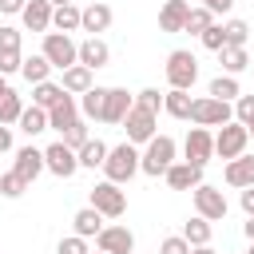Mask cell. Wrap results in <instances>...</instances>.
<instances>
[{"mask_svg":"<svg viewBox=\"0 0 254 254\" xmlns=\"http://www.w3.org/2000/svg\"><path fill=\"white\" fill-rule=\"evenodd\" d=\"M175 139L171 135H151L147 143H143V151H139V171L143 175H151V179H159L171 163H175Z\"/></svg>","mask_w":254,"mask_h":254,"instance_id":"1","label":"cell"},{"mask_svg":"<svg viewBox=\"0 0 254 254\" xmlns=\"http://www.w3.org/2000/svg\"><path fill=\"white\" fill-rule=\"evenodd\" d=\"M103 175L119 187H127L135 175H139V147L135 143H119V147H107V159H103Z\"/></svg>","mask_w":254,"mask_h":254,"instance_id":"2","label":"cell"},{"mask_svg":"<svg viewBox=\"0 0 254 254\" xmlns=\"http://www.w3.org/2000/svg\"><path fill=\"white\" fill-rule=\"evenodd\" d=\"M40 56L52 64V67H71V64H79V44L67 36V32H44V48H40Z\"/></svg>","mask_w":254,"mask_h":254,"instance_id":"3","label":"cell"},{"mask_svg":"<svg viewBox=\"0 0 254 254\" xmlns=\"http://www.w3.org/2000/svg\"><path fill=\"white\" fill-rule=\"evenodd\" d=\"M167 83L171 87H183V91H190L194 87V79H198V60H194V52H187V48H175L171 56H167Z\"/></svg>","mask_w":254,"mask_h":254,"instance_id":"4","label":"cell"},{"mask_svg":"<svg viewBox=\"0 0 254 254\" xmlns=\"http://www.w3.org/2000/svg\"><path fill=\"white\" fill-rule=\"evenodd\" d=\"M234 119V107L226 99H214V95H198L190 103V123L194 127H222Z\"/></svg>","mask_w":254,"mask_h":254,"instance_id":"5","label":"cell"},{"mask_svg":"<svg viewBox=\"0 0 254 254\" xmlns=\"http://www.w3.org/2000/svg\"><path fill=\"white\" fill-rule=\"evenodd\" d=\"M91 206H95L103 218H123V214H127V190H123L119 183L103 179V183L91 187Z\"/></svg>","mask_w":254,"mask_h":254,"instance_id":"6","label":"cell"},{"mask_svg":"<svg viewBox=\"0 0 254 254\" xmlns=\"http://www.w3.org/2000/svg\"><path fill=\"white\" fill-rule=\"evenodd\" d=\"M246 147H250V131L238 123V119H230V123H222L218 127V135H214V155L218 159H238V155H246Z\"/></svg>","mask_w":254,"mask_h":254,"instance_id":"7","label":"cell"},{"mask_svg":"<svg viewBox=\"0 0 254 254\" xmlns=\"http://www.w3.org/2000/svg\"><path fill=\"white\" fill-rule=\"evenodd\" d=\"M159 127V111H147V107H139V103H131V111L123 115V131H127V143H147L151 135H159L155 131Z\"/></svg>","mask_w":254,"mask_h":254,"instance_id":"8","label":"cell"},{"mask_svg":"<svg viewBox=\"0 0 254 254\" xmlns=\"http://www.w3.org/2000/svg\"><path fill=\"white\" fill-rule=\"evenodd\" d=\"M190 198H194V214H202L206 222H222L226 218V194L218 190V187H210V183H198L194 190H190Z\"/></svg>","mask_w":254,"mask_h":254,"instance_id":"9","label":"cell"},{"mask_svg":"<svg viewBox=\"0 0 254 254\" xmlns=\"http://www.w3.org/2000/svg\"><path fill=\"white\" fill-rule=\"evenodd\" d=\"M183 155H187V163L206 167L214 159V135H210V127H190L187 139H183Z\"/></svg>","mask_w":254,"mask_h":254,"instance_id":"10","label":"cell"},{"mask_svg":"<svg viewBox=\"0 0 254 254\" xmlns=\"http://www.w3.org/2000/svg\"><path fill=\"white\" fill-rule=\"evenodd\" d=\"M44 171H52L56 179H71V175L79 171V159H75V151L60 139V143H48V147H44Z\"/></svg>","mask_w":254,"mask_h":254,"instance_id":"11","label":"cell"},{"mask_svg":"<svg viewBox=\"0 0 254 254\" xmlns=\"http://www.w3.org/2000/svg\"><path fill=\"white\" fill-rule=\"evenodd\" d=\"M95 250H103V254H131L135 250V234L127 226H103L95 234Z\"/></svg>","mask_w":254,"mask_h":254,"instance_id":"12","label":"cell"},{"mask_svg":"<svg viewBox=\"0 0 254 254\" xmlns=\"http://www.w3.org/2000/svg\"><path fill=\"white\" fill-rule=\"evenodd\" d=\"M131 103H135V95H131L127 87H107V95H103V115H99V123H123V115L131 111Z\"/></svg>","mask_w":254,"mask_h":254,"instance_id":"13","label":"cell"},{"mask_svg":"<svg viewBox=\"0 0 254 254\" xmlns=\"http://www.w3.org/2000/svg\"><path fill=\"white\" fill-rule=\"evenodd\" d=\"M75 119H83V115H79V99H75V95H67V91H64V99H60V103H52V107H48V127H52V131H60V135H64V131H67V127H71V123H75Z\"/></svg>","mask_w":254,"mask_h":254,"instance_id":"14","label":"cell"},{"mask_svg":"<svg viewBox=\"0 0 254 254\" xmlns=\"http://www.w3.org/2000/svg\"><path fill=\"white\" fill-rule=\"evenodd\" d=\"M163 179H167V187L171 190H194L198 183H202V167H194V163H171L167 171H163Z\"/></svg>","mask_w":254,"mask_h":254,"instance_id":"15","label":"cell"},{"mask_svg":"<svg viewBox=\"0 0 254 254\" xmlns=\"http://www.w3.org/2000/svg\"><path fill=\"white\" fill-rule=\"evenodd\" d=\"M111 8L103 4V0H91L87 8H79V28L87 32V36H99V32H107L111 28Z\"/></svg>","mask_w":254,"mask_h":254,"instance_id":"16","label":"cell"},{"mask_svg":"<svg viewBox=\"0 0 254 254\" xmlns=\"http://www.w3.org/2000/svg\"><path fill=\"white\" fill-rule=\"evenodd\" d=\"M12 171L32 187V183H36V175L44 171V151H40V147H32V143H28V147H20V151H16V163H12Z\"/></svg>","mask_w":254,"mask_h":254,"instance_id":"17","label":"cell"},{"mask_svg":"<svg viewBox=\"0 0 254 254\" xmlns=\"http://www.w3.org/2000/svg\"><path fill=\"white\" fill-rule=\"evenodd\" d=\"M222 179H226V187H234V190L254 187V155H238V159H230L226 171H222Z\"/></svg>","mask_w":254,"mask_h":254,"instance_id":"18","label":"cell"},{"mask_svg":"<svg viewBox=\"0 0 254 254\" xmlns=\"http://www.w3.org/2000/svg\"><path fill=\"white\" fill-rule=\"evenodd\" d=\"M107 60H111V48H107V40H99V36H87V40H79V64L83 67H107Z\"/></svg>","mask_w":254,"mask_h":254,"instance_id":"19","label":"cell"},{"mask_svg":"<svg viewBox=\"0 0 254 254\" xmlns=\"http://www.w3.org/2000/svg\"><path fill=\"white\" fill-rule=\"evenodd\" d=\"M20 20H24L28 32H52V4L48 0H28Z\"/></svg>","mask_w":254,"mask_h":254,"instance_id":"20","label":"cell"},{"mask_svg":"<svg viewBox=\"0 0 254 254\" xmlns=\"http://www.w3.org/2000/svg\"><path fill=\"white\" fill-rule=\"evenodd\" d=\"M187 12H190V0H163V8H159V28H163V32H183Z\"/></svg>","mask_w":254,"mask_h":254,"instance_id":"21","label":"cell"},{"mask_svg":"<svg viewBox=\"0 0 254 254\" xmlns=\"http://www.w3.org/2000/svg\"><path fill=\"white\" fill-rule=\"evenodd\" d=\"M95 71L91 67H83V64H71V67H64V79H60V87L67 91V95H83L95 79H91Z\"/></svg>","mask_w":254,"mask_h":254,"instance_id":"22","label":"cell"},{"mask_svg":"<svg viewBox=\"0 0 254 254\" xmlns=\"http://www.w3.org/2000/svg\"><path fill=\"white\" fill-rule=\"evenodd\" d=\"M99 230H103V214H99L95 206H83V210L71 214V234H79V238H95Z\"/></svg>","mask_w":254,"mask_h":254,"instance_id":"23","label":"cell"},{"mask_svg":"<svg viewBox=\"0 0 254 254\" xmlns=\"http://www.w3.org/2000/svg\"><path fill=\"white\" fill-rule=\"evenodd\" d=\"M190 91H183V87H171V91H163V111L171 115V119H190Z\"/></svg>","mask_w":254,"mask_h":254,"instance_id":"24","label":"cell"},{"mask_svg":"<svg viewBox=\"0 0 254 254\" xmlns=\"http://www.w3.org/2000/svg\"><path fill=\"white\" fill-rule=\"evenodd\" d=\"M103 95H107V87H99V83H91L83 95H79V115L83 119H95L99 123V115H103Z\"/></svg>","mask_w":254,"mask_h":254,"instance_id":"25","label":"cell"},{"mask_svg":"<svg viewBox=\"0 0 254 254\" xmlns=\"http://www.w3.org/2000/svg\"><path fill=\"white\" fill-rule=\"evenodd\" d=\"M75 159H79L83 171H95V167H103V159H107V143H103V139H87V143L75 151Z\"/></svg>","mask_w":254,"mask_h":254,"instance_id":"26","label":"cell"},{"mask_svg":"<svg viewBox=\"0 0 254 254\" xmlns=\"http://www.w3.org/2000/svg\"><path fill=\"white\" fill-rule=\"evenodd\" d=\"M20 111H24L20 91H16V87H8V83H0V123H16V119H20Z\"/></svg>","mask_w":254,"mask_h":254,"instance_id":"27","label":"cell"},{"mask_svg":"<svg viewBox=\"0 0 254 254\" xmlns=\"http://www.w3.org/2000/svg\"><path fill=\"white\" fill-rule=\"evenodd\" d=\"M52 32H79V8L75 4H60V8H52Z\"/></svg>","mask_w":254,"mask_h":254,"instance_id":"28","label":"cell"},{"mask_svg":"<svg viewBox=\"0 0 254 254\" xmlns=\"http://www.w3.org/2000/svg\"><path fill=\"white\" fill-rule=\"evenodd\" d=\"M16 123H20V131H24L28 139H32V135H40V131H48V111L32 103V107H24V111H20V119H16Z\"/></svg>","mask_w":254,"mask_h":254,"instance_id":"29","label":"cell"},{"mask_svg":"<svg viewBox=\"0 0 254 254\" xmlns=\"http://www.w3.org/2000/svg\"><path fill=\"white\" fill-rule=\"evenodd\" d=\"M210 234H214V222H206L202 214H194V218H187V222H183V238H187L190 246L210 242Z\"/></svg>","mask_w":254,"mask_h":254,"instance_id":"30","label":"cell"},{"mask_svg":"<svg viewBox=\"0 0 254 254\" xmlns=\"http://www.w3.org/2000/svg\"><path fill=\"white\" fill-rule=\"evenodd\" d=\"M218 64H222L226 75H238V71L250 67V56H246V48H230V44H226V48L218 52Z\"/></svg>","mask_w":254,"mask_h":254,"instance_id":"31","label":"cell"},{"mask_svg":"<svg viewBox=\"0 0 254 254\" xmlns=\"http://www.w3.org/2000/svg\"><path fill=\"white\" fill-rule=\"evenodd\" d=\"M52 71H56V67H52V64L44 60V56H28V60L20 64V75H24L28 83H44V79H48Z\"/></svg>","mask_w":254,"mask_h":254,"instance_id":"32","label":"cell"},{"mask_svg":"<svg viewBox=\"0 0 254 254\" xmlns=\"http://www.w3.org/2000/svg\"><path fill=\"white\" fill-rule=\"evenodd\" d=\"M206 95L234 103V99L242 95V87H238V79H234V75H226V71H222V75H214V79H210V91H206Z\"/></svg>","mask_w":254,"mask_h":254,"instance_id":"33","label":"cell"},{"mask_svg":"<svg viewBox=\"0 0 254 254\" xmlns=\"http://www.w3.org/2000/svg\"><path fill=\"white\" fill-rule=\"evenodd\" d=\"M60 99H64V87H60V83H52V79L32 83V103H36V107H44V111H48V107H52V103H60Z\"/></svg>","mask_w":254,"mask_h":254,"instance_id":"34","label":"cell"},{"mask_svg":"<svg viewBox=\"0 0 254 254\" xmlns=\"http://www.w3.org/2000/svg\"><path fill=\"white\" fill-rule=\"evenodd\" d=\"M210 24H214V12H206V8L198 4V8H190V12H187V24H183V32H190V36H202Z\"/></svg>","mask_w":254,"mask_h":254,"instance_id":"35","label":"cell"},{"mask_svg":"<svg viewBox=\"0 0 254 254\" xmlns=\"http://www.w3.org/2000/svg\"><path fill=\"white\" fill-rule=\"evenodd\" d=\"M222 32H226V44H230V48H246V36H250L246 20H226Z\"/></svg>","mask_w":254,"mask_h":254,"instance_id":"36","label":"cell"},{"mask_svg":"<svg viewBox=\"0 0 254 254\" xmlns=\"http://www.w3.org/2000/svg\"><path fill=\"white\" fill-rule=\"evenodd\" d=\"M24 190H28V183H24L16 171H4V175H0V194H4V198H20Z\"/></svg>","mask_w":254,"mask_h":254,"instance_id":"37","label":"cell"},{"mask_svg":"<svg viewBox=\"0 0 254 254\" xmlns=\"http://www.w3.org/2000/svg\"><path fill=\"white\" fill-rule=\"evenodd\" d=\"M198 40H202V48H206V52H214V56L226 48V32H222V24H210V28H206Z\"/></svg>","mask_w":254,"mask_h":254,"instance_id":"38","label":"cell"},{"mask_svg":"<svg viewBox=\"0 0 254 254\" xmlns=\"http://www.w3.org/2000/svg\"><path fill=\"white\" fill-rule=\"evenodd\" d=\"M60 139H64V143H67L71 151H79V147H83V143H87L91 135H87V123H83V119H75V123H71V127H67V131L60 135Z\"/></svg>","mask_w":254,"mask_h":254,"instance_id":"39","label":"cell"},{"mask_svg":"<svg viewBox=\"0 0 254 254\" xmlns=\"http://www.w3.org/2000/svg\"><path fill=\"white\" fill-rule=\"evenodd\" d=\"M234 119H238L242 127L254 123V95H238V99H234Z\"/></svg>","mask_w":254,"mask_h":254,"instance_id":"40","label":"cell"},{"mask_svg":"<svg viewBox=\"0 0 254 254\" xmlns=\"http://www.w3.org/2000/svg\"><path fill=\"white\" fill-rule=\"evenodd\" d=\"M135 103L147 107V111H159L163 107V91L159 87H143V91H135Z\"/></svg>","mask_w":254,"mask_h":254,"instance_id":"41","label":"cell"},{"mask_svg":"<svg viewBox=\"0 0 254 254\" xmlns=\"http://www.w3.org/2000/svg\"><path fill=\"white\" fill-rule=\"evenodd\" d=\"M56 254H91V250H87V238H79V234H67V238H60Z\"/></svg>","mask_w":254,"mask_h":254,"instance_id":"42","label":"cell"},{"mask_svg":"<svg viewBox=\"0 0 254 254\" xmlns=\"http://www.w3.org/2000/svg\"><path fill=\"white\" fill-rule=\"evenodd\" d=\"M0 52H20V28L0 24Z\"/></svg>","mask_w":254,"mask_h":254,"instance_id":"43","label":"cell"},{"mask_svg":"<svg viewBox=\"0 0 254 254\" xmlns=\"http://www.w3.org/2000/svg\"><path fill=\"white\" fill-rule=\"evenodd\" d=\"M159 254H190V242L183 234H171V238L159 242Z\"/></svg>","mask_w":254,"mask_h":254,"instance_id":"44","label":"cell"},{"mask_svg":"<svg viewBox=\"0 0 254 254\" xmlns=\"http://www.w3.org/2000/svg\"><path fill=\"white\" fill-rule=\"evenodd\" d=\"M20 64H24V56H20V52H0V75H16V71H20Z\"/></svg>","mask_w":254,"mask_h":254,"instance_id":"45","label":"cell"},{"mask_svg":"<svg viewBox=\"0 0 254 254\" xmlns=\"http://www.w3.org/2000/svg\"><path fill=\"white\" fill-rule=\"evenodd\" d=\"M202 8H206V12H214V16H226V12L234 8V0H202Z\"/></svg>","mask_w":254,"mask_h":254,"instance_id":"46","label":"cell"},{"mask_svg":"<svg viewBox=\"0 0 254 254\" xmlns=\"http://www.w3.org/2000/svg\"><path fill=\"white\" fill-rule=\"evenodd\" d=\"M24 4H28V0H0V12H4V16H20Z\"/></svg>","mask_w":254,"mask_h":254,"instance_id":"47","label":"cell"},{"mask_svg":"<svg viewBox=\"0 0 254 254\" xmlns=\"http://www.w3.org/2000/svg\"><path fill=\"white\" fill-rule=\"evenodd\" d=\"M4 151H12V127L8 123H0V155Z\"/></svg>","mask_w":254,"mask_h":254,"instance_id":"48","label":"cell"},{"mask_svg":"<svg viewBox=\"0 0 254 254\" xmlns=\"http://www.w3.org/2000/svg\"><path fill=\"white\" fill-rule=\"evenodd\" d=\"M242 210H246V218L254 214V187H242Z\"/></svg>","mask_w":254,"mask_h":254,"instance_id":"49","label":"cell"},{"mask_svg":"<svg viewBox=\"0 0 254 254\" xmlns=\"http://www.w3.org/2000/svg\"><path fill=\"white\" fill-rule=\"evenodd\" d=\"M190 254H218V250H214L210 242H202V246H190Z\"/></svg>","mask_w":254,"mask_h":254,"instance_id":"50","label":"cell"},{"mask_svg":"<svg viewBox=\"0 0 254 254\" xmlns=\"http://www.w3.org/2000/svg\"><path fill=\"white\" fill-rule=\"evenodd\" d=\"M242 230H246V238H250V242H254V214H250V218H246V226H242Z\"/></svg>","mask_w":254,"mask_h":254,"instance_id":"51","label":"cell"},{"mask_svg":"<svg viewBox=\"0 0 254 254\" xmlns=\"http://www.w3.org/2000/svg\"><path fill=\"white\" fill-rule=\"evenodd\" d=\"M48 4H52V8H60V4H71V0H48Z\"/></svg>","mask_w":254,"mask_h":254,"instance_id":"52","label":"cell"},{"mask_svg":"<svg viewBox=\"0 0 254 254\" xmlns=\"http://www.w3.org/2000/svg\"><path fill=\"white\" fill-rule=\"evenodd\" d=\"M246 131H250V139H254V123H250V127H246Z\"/></svg>","mask_w":254,"mask_h":254,"instance_id":"53","label":"cell"},{"mask_svg":"<svg viewBox=\"0 0 254 254\" xmlns=\"http://www.w3.org/2000/svg\"><path fill=\"white\" fill-rule=\"evenodd\" d=\"M246 254H254V242H250V250H246Z\"/></svg>","mask_w":254,"mask_h":254,"instance_id":"54","label":"cell"},{"mask_svg":"<svg viewBox=\"0 0 254 254\" xmlns=\"http://www.w3.org/2000/svg\"><path fill=\"white\" fill-rule=\"evenodd\" d=\"M91 254H103V250H91Z\"/></svg>","mask_w":254,"mask_h":254,"instance_id":"55","label":"cell"},{"mask_svg":"<svg viewBox=\"0 0 254 254\" xmlns=\"http://www.w3.org/2000/svg\"><path fill=\"white\" fill-rule=\"evenodd\" d=\"M0 83H4V75H0Z\"/></svg>","mask_w":254,"mask_h":254,"instance_id":"56","label":"cell"}]
</instances>
